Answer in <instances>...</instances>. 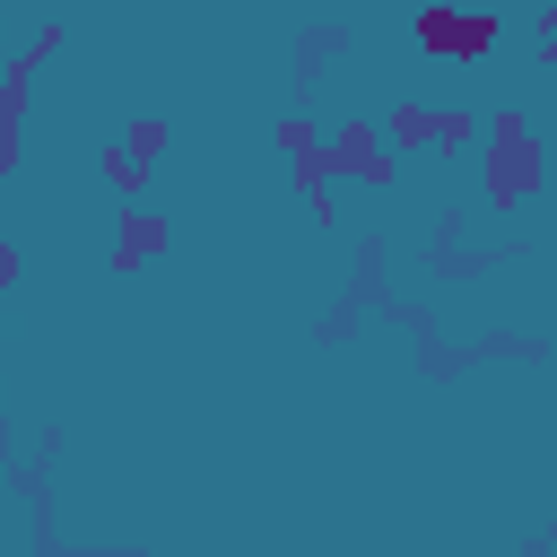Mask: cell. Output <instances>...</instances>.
<instances>
[{"instance_id": "6", "label": "cell", "mask_w": 557, "mask_h": 557, "mask_svg": "<svg viewBox=\"0 0 557 557\" xmlns=\"http://www.w3.org/2000/svg\"><path fill=\"white\" fill-rule=\"evenodd\" d=\"M96 174H104V191H122V209H131V200H139V183H148V157H131V148L113 139V148L96 157Z\"/></svg>"}, {"instance_id": "3", "label": "cell", "mask_w": 557, "mask_h": 557, "mask_svg": "<svg viewBox=\"0 0 557 557\" xmlns=\"http://www.w3.org/2000/svg\"><path fill=\"white\" fill-rule=\"evenodd\" d=\"M540 183V148H531V122L505 104L496 113V165H487V200H522Z\"/></svg>"}, {"instance_id": "8", "label": "cell", "mask_w": 557, "mask_h": 557, "mask_svg": "<svg viewBox=\"0 0 557 557\" xmlns=\"http://www.w3.org/2000/svg\"><path fill=\"white\" fill-rule=\"evenodd\" d=\"M165 139H174V131H165V113H131V131H122V148H131V157H148V165L165 157Z\"/></svg>"}, {"instance_id": "7", "label": "cell", "mask_w": 557, "mask_h": 557, "mask_svg": "<svg viewBox=\"0 0 557 557\" xmlns=\"http://www.w3.org/2000/svg\"><path fill=\"white\" fill-rule=\"evenodd\" d=\"M470 139H479V113H470V104H435V148H444V157H461Z\"/></svg>"}, {"instance_id": "5", "label": "cell", "mask_w": 557, "mask_h": 557, "mask_svg": "<svg viewBox=\"0 0 557 557\" xmlns=\"http://www.w3.org/2000/svg\"><path fill=\"white\" fill-rule=\"evenodd\" d=\"M383 139H392V148H435V104L392 96V104H383Z\"/></svg>"}, {"instance_id": "4", "label": "cell", "mask_w": 557, "mask_h": 557, "mask_svg": "<svg viewBox=\"0 0 557 557\" xmlns=\"http://www.w3.org/2000/svg\"><path fill=\"white\" fill-rule=\"evenodd\" d=\"M165 244H174V226H165L157 209H139V200H131V209H122V226H113V270H131L139 252H165Z\"/></svg>"}, {"instance_id": "2", "label": "cell", "mask_w": 557, "mask_h": 557, "mask_svg": "<svg viewBox=\"0 0 557 557\" xmlns=\"http://www.w3.org/2000/svg\"><path fill=\"white\" fill-rule=\"evenodd\" d=\"M331 174H348V183H366V191H392V139H383V122H366V113H339L331 122Z\"/></svg>"}, {"instance_id": "1", "label": "cell", "mask_w": 557, "mask_h": 557, "mask_svg": "<svg viewBox=\"0 0 557 557\" xmlns=\"http://www.w3.org/2000/svg\"><path fill=\"white\" fill-rule=\"evenodd\" d=\"M496 35H505L496 9H444V0L418 9V52H435V61H479V52H496Z\"/></svg>"}]
</instances>
